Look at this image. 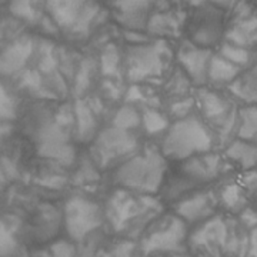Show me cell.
<instances>
[{"label":"cell","mask_w":257,"mask_h":257,"mask_svg":"<svg viewBox=\"0 0 257 257\" xmlns=\"http://www.w3.org/2000/svg\"><path fill=\"white\" fill-rule=\"evenodd\" d=\"M196 111L216 136L219 149H224L231 140L237 138L240 106L224 94L209 86L197 87L196 90Z\"/></svg>","instance_id":"obj_7"},{"label":"cell","mask_w":257,"mask_h":257,"mask_svg":"<svg viewBox=\"0 0 257 257\" xmlns=\"http://www.w3.org/2000/svg\"><path fill=\"white\" fill-rule=\"evenodd\" d=\"M150 0H111V16L121 28L142 32L150 22Z\"/></svg>","instance_id":"obj_15"},{"label":"cell","mask_w":257,"mask_h":257,"mask_svg":"<svg viewBox=\"0 0 257 257\" xmlns=\"http://www.w3.org/2000/svg\"><path fill=\"white\" fill-rule=\"evenodd\" d=\"M210 3L213 5H216L217 8H220L223 10H229L233 9L237 3H239L240 0H209Z\"/></svg>","instance_id":"obj_33"},{"label":"cell","mask_w":257,"mask_h":257,"mask_svg":"<svg viewBox=\"0 0 257 257\" xmlns=\"http://www.w3.org/2000/svg\"><path fill=\"white\" fill-rule=\"evenodd\" d=\"M13 92H9L5 86H2V119L5 121L16 117V101Z\"/></svg>","instance_id":"obj_29"},{"label":"cell","mask_w":257,"mask_h":257,"mask_svg":"<svg viewBox=\"0 0 257 257\" xmlns=\"http://www.w3.org/2000/svg\"><path fill=\"white\" fill-rule=\"evenodd\" d=\"M47 0H9L10 13L22 22L39 23L46 16Z\"/></svg>","instance_id":"obj_23"},{"label":"cell","mask_w":257,"mask_h":257,"mask_svg":"<svg viewBox=\"0 0 257 257\" xmlns=\"http://www.w3.org/2000/svg\"><path fill=\"white\" fill-rule=\"evenodd\" d=\"M175 169L167 170L160 199L170 206L190 193L213 186L223 176L234 170L223 156V152L214 150L193 156L182 162H175Z\"/></svg>","instance_id":"obj_3"},{"label":"cell","mask_w":257,"mask_h":257,"mask_svg":"<svg viewBox=\"0 0 257 257\" xmlns=\"http://www.w3.org/2000/svg\"><path fill=\"white\" fill-rule=\"evenodd\" d=\"M214 189L219 197L220 210L224 213L239 216L251 200V196L240 182L239 175L231 176L229 173L223 176L219 182L214 183Z\"/></svg>","instance_id":"obj_17"},{"label":"cell","mask_w":257,"mask_h":257,"mask_svg":"<svg viewBox=\"0 0 257 257\" xmlns=\"http://www.w3.org/2000/svg\"><path fill=\"white\" fill-rule=\"evenodd\" d=\"M160 150L170 162H182L193 156L219 150L216 136L196 113L172 121L162 138Z\"/></svg>","instance_id":"obj_5"},{"label":"cell","mask_w":257,"mask_h":257,"mask_svg":"<svg viewBox=\"0 0 257 257\" xmlns=\"http://www.w3.org/2000/svg\"><path fill=\"white\" fill-rule=\"evenodd\" d=\"M140 128L120 126L111 121L99 130L90 143V156L94 166L101 170H114L142 149L138 132Z\"/></svg>","instance_id":"obj_8"},{"label":"cell","mask_w":257,"mask_h":257,"mask_svg":"<svg viewBox=\"0 0 257 257\" xmlns=\"http://www.w3.org/2000/svg\"><path fill=\"white\" fill-rule=\"evenodd\" d=\"M256 199H257V197H256Z\"/></svg>","instance_id":"obj_36"},{"label":"cell","mask_w":257,"mask_h":257,"mask_svg":"<svg viewBox=\"0 0 257 257\" xmlns=\"http://www.w3.org/2000/svg\"><path fill=\"white\" fill-rule=\"evenodd\" d=\"M189 6H192L193 9H196V8H199V6H203V5H206L209 0H184Z\"/></svg>","instance_id":"obj_34"},{"label":"cell","mask_w":257,"mask_h":257,"mask_svg":"<svg viewBox=\"0 0 257 257\" xmlns=\"http://www.w3.org/2000/svg\"><path fill=\"white\" fill-rule=\"evenodd\" d=\"M237 217L248 230H251L257 226V207H253L251 204H248Z\"/></svg>","instance_id":"obj_30"},{"label":"cell","mask_w":257,"mask_h":257,"mask_svg":"<svg viewBox=\"0 0 257 257\" xmlns=\"http://www.w3.org/2000/svg\"><path fill=\"white\" fill-rule=\"evenodd\" d=\"M104 206L107 234L139 241L145 230L165 213L160 196L140 194L116 187L107 196Z\"/></svg>","instance_id":"obj_1"},{"label":"cell","mask_w":257,"mask_h":257,"mask_svg":"<svg viewBox=\"0 0 257 257\" xmlns=\"http://www.w3.org/2000/svg\"><path fill=\"white\" fill-rule=\"evenodd\" d=\"M77 243L70 239H56L47 241L30 257H76Z\"/></svg>","instance_id":"obj_25"},{"label":"cell","mask_w":257,"mask_h":257,"mask_svg":"<svg viewBox=\"0 0 257 257\" xmlns=\"http://www.w3.org/2000/svg\"><path fill=\"white\" fill-rule=\"evenodd\" d=\"M254 142H256V143H257V139H256V140H254Z\"/></svg>","instance_id":"obj_35"},{"label":"cell","mask_w":257,"mask_h":257,"mask_svg":"<svg viewBox=\"0 0 257 257\" xmlns=\"http://www.w3.org/2000/svg\"><path fill=\"white\" fill-rule=\"evenodd\" d=\"M170 124L172 121L165 113L156 110L155 107H147L142 113V130H145L150 136L165 135Z\"/></svg>","instance_id":"obj_27"},{"label":"cell","mask_w":257,"mask_h":257,"mask_svg":"<svg viewBox=\"0 0 257 257\" xmlns=\"http://www.w3.org/2000/svg\"><path fill=\"white\" fill-rule=\"evenodd\" d=\"M224 42L237 46L246 47L248 50H257V18H246L240 20L226 33Z\"/></svg>","instance_id":"obj_22"},{"label":"cell","mask_w":257,"mask_h":257,"mask_svg":"<svg viewBox=\"0 0 257 257\" xmlns=\"http://www.w3.org/2000/svg\"><path fill=\"white\" fill-rule=\"evenodd\" d=\"M223 9L210 2L194 9L187 25V40L200 47L213 49L223 37Z\"/></svg>","instance_id":"obj_12"},{"label":"cell","mask_w":257,"mask_h":257,"mask_svg":"<svg viewBox=\"0 0 257 257\" xmlns=\"http://www.w3.org/2000/svg\"><path fill=\"white\" fill-rule=\"evenodd\" d=\"M36 42L28 35L18 36L2 52V74L5 77H15L35 56Z\"/></svg>","instance_id":"obj_16"},{"label":"cell","mask_w":257,"mask_h":257,"mask_svg":"<svg viewBox=\"0 0 257 257\" xmlns=\"http://www.w3.org/2000/svg\"><path fill=\"white\" fill-rule=\"evenodd\" d=\"M176 29H177V22H176V19L170 18L169 15L152 16L149 26H147V30L157 36H167L170 33H175Z\"/></svg>","instance_id":"obj_28"},{"label":"cell","mask_w":257,"mask_h":257,"mask_svg":"<svg viewBox=\"0 0 257 257\" xmlns=\"http://www.w3.org/2000/svg\"><path fill=\"white\" fill-rule=\"evenodd\" d=\"M74 110V133L73 138L79 142H90L99 133L97 121L93 110L83 100L77 101L73 106Z\"/></svg>","instance_id":"obj_21"},{"label":"cell","mask_w":257,"mask_h":257,"mask_svg":"<svg viewBox=\"0 0 257 257\" xmlns=\"http://www.w3.org/2000/svg\"><path fill=\"white\" fill-rule=\"evenodd\" d=\"M237 138L253 142L257 139V104L240 106Z\"/></svg>","instance_id":"obj_26"},{"label":"cell","mask_w":257,"mask_h":257,"mask_svg":"<svg viewBox=\"0 0 257 257\" xmlns=\"http://www.w3.org/2000/svg\"><path fill=\"white\" fill-rule=\"evenodd\" d=\"M226 93L240 106L257 104V64L243 70L236 80L227 86Z\"/></svg>","instance_id":"obj_20"},{"label":"cell","mask_w":257,"mask_h":257,"mask_svg":"<svg viewBox=\"0 0 257 257\" xmlns=\"http://www.w3.org/2000/svg\"><path fill=\"white\" fill-rule=\"evenodd\" d=\"M190 226L173 211H165L145 230L139 239V250L142 257L157 251H169L189 247L187 239Z\"/></svg>","instance_id":"obj_11"},{"label":"cell","mask_w":257,"mask_h":257,"mask_svg":"<svg viewBox=\"0 0 257 257\" xmlns=\"http://www.w3.org/2000/svg\"><path fill=\"white\" fill-rule=\"evenodd\" d=\"M221 152L230 166L240 173L257 167V143L253 140L236 138Z\"/></svg>","instance_id":"obj_18"},{"label":"cell","mask_w":257,"mask_h":257,"mask_svg":"<svg viewBox=\"0 0 257 257\" xmlns=\"http://www.w3.org/2000/svg\"><path fill=\"white\" fill-rule=\"evenodd\" d=\"M147 257H193L189 247L177 248V250H169V251H157Z\"/></svg>","instance_id":"obj_31"},{"label":"cell","mask_w":257,"mask_h":257,"mask_svg":"<svg viewBox=\"0 0 257 257\" xmlns=\"http://www.w3.org/2000/svg\"><path fill=\"white\" fill-rule=\"evenodd\" d=\"M219 53L221 56H224L226 59H229L230 62H233L234 64H237L241 69H250L253 67L256 63V52L248 50L246 47L237 46L233 45L229 42H223L220 43V49Z\"/></svg>","instance_id":"obj_24"},{"label":"cell","mask_w":257,"mask_h":257,"mask_svg":"<svg viewBox=\"0 0 257 257\" xmlns=\"http://www.w3.org/2000/svg\"><path fill=\"white\" fill-rule=\"evenodd\" d=\"M244 69L239 67L237 64L230 62L224 56H221L219 52L214 53L209 64L207 72V86L217 89V90H226L227 86L236 80Z\"/></svg>","instance_id":"obj_19"},{"label":"cell","mask_w":257,"mask_h":257,"mask_svg":"<svg viewBox=\"0 0 257 257\" xmlns=\"http://www.w3.org/2000/svg\"><path fill=\"white\" fill-rule=\"evenodd\" d=\"M193 257H247L248 229L234 214L220 211L190 229Z\"/></svg>","instance_id":"obj_2"},{"label":"cell","mask_w":257,"mask_h":257,"mask_svg":"<svg viewBox=\"0 0 257 257\" xmlns=\"http://www.w3.org/2000/svg\"><path fill=\"white\" fill-rule=\"evenodd\" d=\"M170 207V210L176 213L180 219H183L190 226V229L209 220L221 211L214 184L184 196Z\"/></svg>","instance_id":"obj_13"},{"label":"cell","mask_w":257,"mask_h":257,"mask_svg":"<svg viewBox=\"0 0 257 257\" xmlns=\"http://www.w3.org/2000/svg\"><path fill=\"white\" fill-rule=\"evenodd\" d=\"M176 59L166 40L127 47L123 59L124 76L132 84H157L165 80Z\"/></svg>","instance_id":"obj_6"},{"label":"cell","mask_w":257,"mask_h":257,"mask_svg":"<svg viewBox=\"0 0 257 257\" xmlns=\"http://www.w3.org/2000/svg\"><path fill=\"white\" fill-rule=\"evenodd\" d=\"M62 219L66 237L77 244L106 226L104 206L84 194H73L64 202Z\"/></svg>","instance_id":"obj_10"},{"label":"cell","mask_w":257,"mask_h":257,"mask_svg":"<svg viewBox=\"0 0 257 257\" xmlns=\"http://www.w3.org/2000/svg\"><path fill=\"white\" fill-rule=\"evenodd\" d=\"M169 170V160L160 147L142 146L136 155L111 170V182L116 187L140 194L159 196Z\"/></svg>","instance_id":"obj_4"},{"label":"cell","mask_w":257,"mask_h":257,"mask_svg":"<svg viewBox=\"0 0 257 257\" xmlns=\"http://www.w3.org/2000/svg\"><path fill=\"white\" fill-rule=\"evenodd\" d=\"M46 15L59 33L82 40L92 32L100 6L96 0H47Z\"/></svg>","instance_id":"obj_9"},{"label":"cell","mask_w":257,"mask_h":257,"mask_svg":"<svg viewBox=\"0 0 257 257\" xmlns=\"http://www.w3.org/2000/svg\"><path fill=\"white\" fill-rule=\"evenodd\" d=\"M175 53L179 67L187 74V77L192 80L193 86L196 87L207 86L209 64L214 52L211 49L197 46L186 39L184 42H182V45L177 47Z\"/></svg>","instance_id":"obj_14"},{"label":"cell","mask_w":257,"mask_h":257,"mask_svg":"<svg viewBox=\"0 0 257 257\" xmlns=\"http://www.w3.org/2000/svg\"><path fill=\"white\" fill-rule=\"evenodd\" d=\"M247 257H257V226L248 230Z\"/></svg>","instance_id":"obj_32"}]
</instances>
